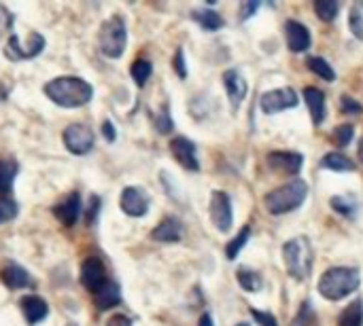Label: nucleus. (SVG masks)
<instances>
[{
  "label": "nucleus",
  "mask_w": 363,
  "mask_h": 326,
  "mask_svg": "<svg viewBox=\"0 0 363 326\" xmlns=\"http://www.w3.org/2000/svg\"><path fill=\"white\" fill-rule=\"evenodd\" d=\"M340 326H363V301H353L347 305V310L340 314Z\"/></svg>",
  "instance_id": "25"
},
{
  "label": "nucleus",
  "mask_w": 363,
  "mask_h": 326,
  "mask_svg": "<svg viewBox=\"0 0 363 326\" xmlns=\"http://www.w3.org/2000/svg\"><path fill=\"white\" fill-rule=\"evenodd\" d=\"M236 278H238V284L247 291V293H257V291H262V276L259 274H255L253 269H238V274H236Z\"/></svg>",
  "instance_id": "26"
},
{
  "label": "nucleus",
  "mask_w": 363,
  "mask_h": 326,
  "mask_svg": "<svg viewBox=\"0 0 363 326\" xmlns=\"http://www.w3.org/2000/svg\"><path fill=\"white\" fill-rule=\"evenodd\" d=\"M43 91L53 104H57L62 108L85 106L94 95L91 85L79 76H57V78L49 81Z\"/></svg>",
  "instance_id": "1"
},
{
  "label": "nucleus",
  "mask_w": 363,
  "mask_h": 326,
  "mask_svg": "<svg viewBox=\"0 0 363 326\" xmlns=\"http://www.w3.org/2000/svg\"><path fill=\"white\" fill-rule=\"evenodd\" d=\"M98 45H100L102 55H106L111 59H117L123 55L125 45H128V30H125V21L119 15H113L111 19H106L100 25Z\"/></svg>",
  "instance_id": "5"
},
{
  "label": "nucleus",
  "mask_w": 363,
  "mask_h": 326,
  "mask_svg": "<svg viewBox=\"0 0 363 326\" xmlns=\"http://www.w3.org/2000/svg\"><path fill=\"white\" fill-rule=\"evenodd\" d=\"M342 104V112H347V115H359L363 112V106L357 102V100H353V98H347V95H342V100H340Z\"/></svg>",
  "instance_id": "38"
},
{
  "label": "nucleus",
  "mask_w": 363,
  "mask_h": 326,
  "mask_svg": "<svg viewBox=\"0 0 363 326\" xmlns=\"http://www.w3.org/2000/svg\"><path fill=\"white\" fill-rule=\"evenodd\" d=\"M17 176V163L13 159H0V199H6Z\"/></svg>",
  "instance_id": "22"
},
{
  "label": "nucleus",
  "mask_w": 363,
  "mask_h": 326,
  "mask_svg": "<svg viewBox=\"0 0 363 326\" xmlns=\"http://www.w3.org/2000/svg\"><path fill=\"white\" fill-rule=\"evenodd\" d=\"M68 326H77V325H68Z\"/></svg>",
  "instance_id": "49"
},
{
  "label": "nucleus",
  "mask_w": 363,
  "mask_h": 326,
  "mask_svg": "<svg viewBox=\"0 0 363 326\" xmlns=\"http://www.w3.org/2000/svg\"><path fill=\"white\" fill-rule=\"evenodd\" d=\"M313 312L308 310V303H304L302 305V310H300V314H298V318L294 320V326H311V322H313Z\"/></svg>",
  "instance_id": "39"
},
{
  "label": "nucleus",
  "mask_w": 363,
  "mask_h": 326,
  "mask_svg": "<svg viewBox=\"0 0 363 326\" xmlns=\"http://www.w3.org/2000/svg\"><path fill=\"white\" fill-rule=\"evenodd\" d=\"M268 168H272L274 172H281V174H291L296 176L304 163V157L300 153H291V151H274L268 155L266 159Z\"/></svg>",
  "instance_id": "13"
},
{
  "label": "nucleus",
  "mask_w": 363,
  "mask_h": 326,
  "mask_svg": "<svg viewBox=\"0 0 363 326\" xmlns=\"http://www.w3.org/2000/svg\"><path fill=\"white\" fill-rule=\"evenodd\" d=\"M338 8H340V4L336 0H317L315 2L317 17L323 19V21H334L336 15H338Z\"/></svg>",
  "instance_id": "29"
},
{
  "label": "nucleus",
  "mask_w": 363,
  "mask_h": 326,
  "mask_svg": "<svg viewBox=\"0 0 363 326\" xmlns=\"http://www.w3.org/2000/svg\"><path fill=\"white\" fill-rule=\"evenodd\" d=\"M308 68L315 72V74H319L323 81H334L336 78V72H334V68L325 62V59H321V57H308Z\"/></svg>",
  "instance_id": "30"
},
{
  "label": "nucleus",
  "mask_w": 363,
  "mask_h": 326,
  "mask_svg": "<svg viewBox=\"0 0 363 326\" xmlns=\"http://www.w3.org/2000/svg\"><path fill=\"white\" fill-rule=\"evenodd\" d=\"M362 284V274L355 267H332L319 278V293L330 301H340L353 295Z\"/></svg>",
  "instance_id": "2"
},
{
  "label": "nucleus",
  "mask_w": 363,
  "mask_h": 326,
  "mask_svg": "<svg viewBox=\"0 0 363 326\" xmlns=\"http://www.w3.org/2000/svg\"><path fill=\"white\" fill-rule=\"evenodd\" d=\"M43 49H45V38H43L38 32L28 34L26 42H23L17 34H13V36L9 38L6 47H4V55H6L11 62H19V59L36 57Z\"/></svg>",
  "instance_id": "6"
},
{
  "label": "nucleus",
  "mask_w": 363,
  "mask_h": 326,
  "mask_svg": "<svg viewBox=\"0 0 363 326\" xmlns=\"http://www.w3.org/2000/svg\"><path fill=\"white\" fill-rule=\"evenodd\" d=\"M353 134H355V127L351 123H345V125H338L332 134V140L336 146H349L351 140H353Z\"/></svg>",
  "instance_id": "32"
},
{
  "label": "nucleus",
  "mask_w": 363,
  "mask_h": 326,
  "mask_svg": "<svg viewBox=\"0 0 363 326\" xmlns=\"http://www.w3.org/2000/svg\"><path fill=\"white\" fill-rule=\"evenodd\" d=\"M64 146L72 155H87L94 149V132L89 125L83 123H72L64 129Z\"/></svg>",
  "instance_id": "8"
},
{
  "label": "nucleus",
  "mask_w": 363,
  "mask_h": 326,
  "mask_svg": "<svg viewBox=\"0 0 363 326\" xmlns=\"http://www.w3.org/2000/svg\"><path fill=\"white\" fill-rule=\"evenodd\" d=\"M11 28H13V13H11L4 4H0V38H2Z\"/></svg>",
  "instance_id": "37"
},
{
  "label": "nucleus",
  "mask_w": 363,
  "mask_h": 326,
  "mask_svg": "<svg viewBox=\"0 0 363 326\" xmlns=\"http://www.w3.org/2000/svg\"><path fill=\"white\" fill-rule=\"evenodd\" d=\"M308 195V187L304 180H294V182H287L274 191H270L266 197H264V206L270 214H287L296 208L302 206V202L306 199Z\"/></svg>",
  "instance_id": "4"
},
{
  "label": "nucleus",
  "mask_w": 363,
  "mask_h": 326,
  "mask_svg": "<svg viewBox=\"0 0 363 326\" xmlns=\"http://www.w3.org/2000/svg\"><path fill=\"white\" fill-rule=\"evenodd\" d=\"M359 155H362V159H363V138H362V142H359Z\"/></svg>",
  "instance_id": "47"
},
{
  "label": "nucleus",
  "mask_w": 363,
  "mask_h": 326,
  "mask_svg": "<svg viewBox=\"0 0 363 326\" xmlns=\"http://www.w3.org/2000/svg\"><path fill=\"white\" fill-rule=\"evenodd\" d=\"M349 25H351V32L362 38L363 40V2H355L351 6V13H349Z\"/></svg>",
  "instance_id": "31"
},
{
  "label": "nucleus",
  "mask_w": 363,
  "mask_h": 326,
  "mask_svg": "<svg viewBox=\"0 0 363 326\" xmlns=\"http://www.w3.org/2000/svg\"><path fill=\"white\" fill-rule=\"evenodd\" d=\"M223 85H225V91H228V98L232 102L234 108L240 106V102L247 98L249 93V85H247V78L240 74V70L232 68L223 74Z\"/></svg>",
  "instance_id": "15"
},
{
  "label": "nucleus",
  "mask_w": 363,
  "mask_h": 326,
  "mask_svg": "<svg viewBox=\"0 0 363 326\" xmlns=\"http://www.w3.org/2000/svg\"><path fill=\"white\" fill-rule=\"evenodd\" d=\"M259 106H262V110H264L266 115H277V112L296 108V106H298V93H296V89H291V87L272 89V91L262 93Z\"/></svg>",
  "instance_id": "7"
},
{
  "label": "nucleus",
  "mask_w": 363,
  "mask_h": 326,
  "mask_svg": "<svg viewBox=\"0 0 363 326\" xmlns=\"http://www.w3.org/2000/svg\"><path fill=\"white\" fill-rule=\"evenodd\" d=\"M259 6H262V2H245V4L240 6V17H242V19H249Z\"/></svg>",
  "instance_id": "42"
},
{
  "label": "nucleus",
  "mask_w": 363,
  "mask_h": 326,
  "mask_svg": "<svg viewBox=\"0 0 363 326\" xmlns=\"http://www.w3.org/2000/svg\"><path fill=\"white\" fill-rule=\"evenodd\" d=\"M332 208L336 210V212H340L342 216H355V202L353 199H347V197H332Z\"/></svg>",
  "instance_id": "33"
},
{
  "label": "nucleus",
  "mask_w": 363,
  "mask_h": 326,
  "mask_svg": "<svg viewBox=\"0 0 363 326\" xmlns=\"http://www.w3.org/2000/svg\"><path fill=\"white\" fill-rule=\"evenodd\" d=\"M53 214L62 225L72 227L79 221V214H81V195L70 193L68 197H64L60 204L53 206Z\"/></svg>",
  "instance_id": "16"
},
{
  "label": "nucleus",
  "mask_w": 363,
  "mask_h": 326,
  "mask_svg": "<svg viewBox=\"0 0 363 326\" xmlns=\"http://www.w3.org/2000/svg\"><path fill=\"white\" fill-rule=\"evenodd\" d=\"M0 280H2V284H4L6 289H11V291L23 289V286H28V284L32 282L30 276H28V272H26L23 267L15 265V263H9L6 267H2Z\"/></svg>",
  "instance_id": "20"
},
{
  "label": "nucleus",
  "mask_w": 363,
  "mask_h": 326,
  "mask_svg": "<svg viewBox=\"0 0 363 326\" xmlns=\"http://www.w3.org/2000/svg\"><path fill=\"white\" fill-rule=\"evenodd\" d=\"M198 326H215V325H213V318H211V314H204V316L200 318Z\"/></svg>",
  "instance_id": "45"
},
{
  "label": "nucleus",
  "mask_w": 363,
  "mask_h": 326,
  "mask_svg": "<svg viewBox=\"0 0 363 326\" xmlns=\"http://www.w3.org/2000/svg\"><path fill=\"white\" fill-rule=\"evenodd\" d=\"M81 284L89 293H98L106 284V272H104V265H102L100 259L89 257V259L83 261V265H81Z\"/></svg>",
  "instance_id": "11"
},
{
  "label": "nucleus",
  "mask_w": 363,
  "mask_h": 326,
  "mask_svg": "<svg viewBox=\"0 0 363 326\" xmlns=\"http://www.w3.org/2000/svg\"><path fill=\"white\" fill-rule=\"evenodd\" d=\"M17 216V204L13 199H0V225Z\"/></svg>",
  "instance_id": "34"
},
{
  "label": "nucleus",
  "mask_w": 363,
  "mask_h": 326,
  "mask_svg": "<svg viewBox=\"0 0 363 326\" xmlns=\"http://www.w3.org/2000/svg\"><path fill=\"white\" fill-rule=\"evenodd\" d=\"M304 100L308 104V110L313 115L315 125H321L325 121V110H328V106H325V93L321 89H317V87H308V89H304Z\"/></svg>",
  "instance_id": "19"
},
{
  "label": "nucleus",
  "mask_w": 363,
  "mask_h": 326,
  "mask_svg": "<svg viewBox=\"0 0 363 326\" xmlns=\"http://www.w3.org/2000/svg\"><path fill=\"white\" fill-rule=\"evenodd\" d=\"M170 151H172V157L189 172H198L200 170V163H198V157H196V144L191 140H187L185 136H177L170 140Z\"/></svg>",
  "instance_id": "12"
},
{
  "label": "nucleus",
  "mask_w": 363,
  "mask_h": 326,
  "mask_svg": "<svg viewBox=\"0 0 363 326\" xmlns=\"http://www.w3.org/2000/svg\"><path fill=\"white\" fill-rule=\"evenodd\" d=\"M121 303V291H119V284L117 282H111L106 280V284L96 293V305L100 312H106L115 305Z\"/></svg>",
  "instance_id": "21"
},
{
  "label": "nucleus",
  "mask_w": 363,
  "mask_h": 326,
  "mask_svg": "<svg viewBox=\"0 0 363 326\" xmlns=\"http://www.w3.org/2000/svg\"><path fill=\"white\" fill-rule=\"evenodd\" d=\"M19 305H21V312H23V316H26V320H28L30 325L43 322V320L47 318V314H49V305L45 303V299H40V297H36V295L23 297V299L19 301Z\"/></svg>",
  "instance_id": "18"
},
{
  "label": "nucleus",
  "mask_w": 363,
  "mask_h": 326,
  "mask_svg": "<svg viewBox=\"0 0 363 326\" xmlns=\"http://www.w3.org/2000/svg\"><path fill=\"white\" fill-rule=\"evenodd\" d=\"M238 326H251V325H238Z\"/></svg>",
  "instance_id": "48"
},
{
  "label": "nucleus",
  "mask_w": 363,
  "mask_h": 326,
  "mask_svg": "<svg viewBox=\"0 0 363 326\" xmlns=\"http://www.w3.org/2000/svg\"><path fill=\"white\" fill-rule=\"evenodd\" d=\"M149 204H151L149 195L138 187H125L123 193H121V199H119L121 210L128 216H134V219L145 216L149 212Z\"/></svg>",
  "instance_id": "10"
},
{
  "label": "nucleus",
  "mask_w": 363,
  "mask_h": 326,
  "mask_svg": "<svg viewBox=\"0 0 363 326\" xmlns=\"http://www.w3.org/2000/svg\"><path fill=\"white\" fill-rule=\"evenodd\" d=\"M283 259L287 265V272L294 280H306L313 272L315 263V252L313 244L308 242L306 235H300L296 240H289L283 246Z\"/></svg>",
  "instance_id": "3"
},
{
  "label": "nucleus",
  "mask_w": 363,
  "mask_h": 326,
  "mask_svg": "<svg viewBox=\"0 0 363 326\" xmlns=\"http://www.w3.org/2000/svg\"><path fill=\"white\" fill-rule=\"evenodd\" d=\"M285 36H287V45L294 53H302V51H308L311 49V32L304 23L291 19L285 23Z\"/></svg>",
  "instance_id": "14"
},
{
  "label": "nucleus",
  "mask_w": 363,
  "mask_h": 326,
  "mask_svg": "<svg viewBox=\"0 0 363 326\" xmlns=\"http://www.w3.org/2000/svg\"><path fill=\"white\" fill-rule=\"evenodd\" d=\"M106 326H132V320L128 318V316H123V314H117V316H113Z\"/></svg>",
  "instance_id": "43"
},
{
  "label": "nucleus",
  "mask_w": 363,
  "mask_h": 326,
  "mask_svg": "<svg viewBox=\"0 0 363 326\" xmlns=\"http://www.w3.org/2000/svg\"><path fill=\"white\" fill-rule=\"evenodd\" d=\"M151 72H153V66H151V62H147V59H136V62L132 64V68H130V74H132V78L136 81L138 87H143V85L149 81Z\"/></svg>",
  "instance_id": "28"
},
{
  "label": "nucleus",
  "mask_w": 363,
  "mask_h": 326,
  "mask_svg": "<svg viewBox=\"0 0 363 326\" xmlns=\"http://www.w3.org/2000/svg\"><path fill=\"white\" fill-rule=\"evenodd\" d=\"M98 212H100V197H98V195H91V197H89V204H87V212H85L87 225H94V223H96Z\"/></svg>",
  "instance_id": "36"
},
{
  "label": "nucleus",
  "mask_w": 363,
  "mask_h": 326,
  "mask_svg": "<svg viewBox=\"0 0 363 326\" xmlns=\"http://www.w3.org/2000/svg\"><path fill=\"white\" fill-rule=\"evenodd\" d=\"M211 221H213V225L221 233H228L230 231L232 221H234V214H232V202H230L228 193L215 191L211 195Z\"/></svg>",
  "instance_id": "9"
},
{
  "label": "nucleus",
  "mask_w": 363,
  "mask_h": 326,
  "mask_svg": "<svg viewBox=\"0 0 363 326\" xmlns=\"http://www.w3.org/2000/svg\"><path fill=\"white\" fill-rule=\"evenodd\" d=\"M174 72L185 78L187 76V66H185V57H183V49H177V55H174Z\"/></svg>",
  "instance_id": "40"
},
{
  "label": "nucleus",
  "mask_w": 363,
  "mask_h": 326,
  "mask_svg": "<svg viewBox=\"0 0 363 326\" xmlns=\"http://www.w3.org/2000/svg\"><path fill=\"white\" fill-rule=\"evenodd\" d=\"M191 17L204 28V30H211V32H215V30H221L223 25H225V21H223V17L219 15V13H215V11H211V8H200V11H194L191 13Z\"/></svg>",
  "instance_id": "23"
},
{
  "label": "nucleus",
  "mask_w": 363,
  "mask_h": 326,
  "mask_svg": "<svg viewBox=\"0 0 363 326\" xmlns=\"http://www.w3.org/2000/svg\"><path fill=\"white\" fill-rule=\"evenodd\" d=\"M253 318L259 322V326H279V322L274 320V316L266 314V312H257V310H251Z\"/></svg>",
  "instance_id": "41"
},
{
  "label": "nucleus",
  "mask_w": 363,
  "mask_h": 326,
  "mask_svg": "<svg viewBox=\"0 0 363 326\" xmlns=\"http://www.w3.org/2000/svg\"><path fill=\"white\" fill-rule=\"evenodd\" d=\"M249 235H251V229H249V227H242V229L238 231V235L225 246V257H228L230 261H234V259L240 255V250H242L245 244L249 242Z\"/></svg>",
  "instance_id": "27"
},
{
  "label": "nucleus",
  "mask_w": 363,
  "mask_h": 326,
  "mask_svg": "<svg viewBox=\"0 0 363 326\" xmlns=\"http://www.w3.org/2000/svg\"><path fill=\"white\" fill-rule=\"evenodd\" d=\"M321 165H323L325 170H332V172H353V170H355L353 159H349V157L342 155V153H328V155L321 159Z\"/></svg>",
  "instance_id": "24"
},
{
  "label": "nucleus",
  "mask_w": 363,
  "mask_h": 326,
  "mask_svg": "<svg viewBox=\"0 0 363 326\" xmlns=\"http://www.w3.org/2000/svg\"><path fill=\"white\" fill-rule=\"evenodd\" d=\"M155 125H157L160 134H170V132H172V119H170V110H168V106H164V108H162V112H160V115H157V119H155Z\"/></svg>",
  "instance_id": "35"
},
{
  "label": "nucleus",
  "mask_w": 363,
  "mask_h": 326,
  "mask_svg": "<svg viewBox=\"0 0 363 326\" xmlns=\"http://www.w3.org/2000/svg\"><path fill=\"white\" fill-rule=\"evenodd\" d=\"M183 233H185V227L181 225L179 219H164L153 231H151V238L155 242H164V244H174V242H181L183 240Z\"/></svg>",
  "instance_id": "17"
},
{
  "label": "nucleus",
  "mask_w": 363,
  "mask_h": 326,
  "mask_svg": "<svg viewBox=\"0 0 363 326\" xmlns=\"http://www.w3.org/2000/svg\"><path fill=\"white\" fill-rule=\"evenodd\" d=\"M6 98V89H4V85L0 83V100H4Z\"/></svg>",
  "instance_id": "46"
},
{
  "label": "nucleus",
  "mask_w": 363,
  "mask_h": 326,
  "mask_svg": "<svg viewBox=\"0 0 363 326\" xmlns=\"http://www.w3.org/2000/svg\"><path fill=\"white\" fill-rule=\"evenodd\" d=\"M102 134H104V138H106L108 142H113V140H115L117 132H115V127H113V123H111V121H104V123H102Z\"/></svg>",
  "instance_id": "44"
}]
</instances>
